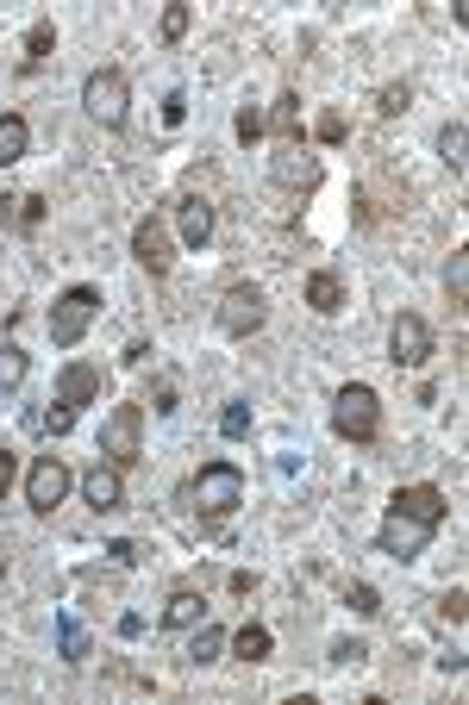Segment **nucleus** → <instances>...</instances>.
Masks as SVG:
<instances>
[{
  "label": "nucleus",
  "mask_w": 469,
  "mask_h": 705,
  "mask_svg": "<svg viewBox=\"0 0 469 705\" xmlns=\"http://www.w3.org/2000/svg\"><path fill=\"white\" fill-rule=\"evenodd\" d=\"M188 499H195L200 518H232L244 506V469L238 462H200L195 475H188Z\"/></svg>",
  "instance_id": "nucleus-2"
},
{
  "label": "nucleus",
  "mask_w": 469,
  "mask_h": 705,
  "mask_svg": "<svg viewBox=\"0 0 469 705\" xmlns=\"http://www.w3.org/2000/svg\"><path fill=\"white\" fill-rule=\"evenodd\" d=\"M275 188L313 194L319 188V156H307V144H282V151H275Z\"/></svg>",
  "instance_id": "nucleus-14"
},
{
  "label": "nucleus",
  "mask_w": 469,
  "mask_h": 705,
  "mask_svg": "<svg viewBox=\"0 0 469 705\" xmlns=\"http://www.w3.org/2000/svg\"><path fill=\"white\" fill-rule=\"evenodd\" d=\"M100 456L113 462L119 475L144 462V406L138 400H119L107 419H100Z\"/></svg>",
  "instance_id": "nucleus-5"
},
{
  "label": "nucleus",
  "mask_w": 469,
  "mask_h": 705,
  "mask_svg": "<svg viewBox=\"0 0 469 705\" xmlns=\"http://www.w3.org/2000/svg\"><path fill=\"white\" fill-rule=\"evenodd\" d=\"M69 425H76V412H69V406H51V412H32V431H44V438H63Z\"/></svg>",
  "instance_id": "nucleus-34"
},
{
  "label": "nucleus",
  "mask_w": 469,
  "mask_h": 705,
  "mask_svg": "<svg viewBox=\"0 0 469 705\" xmlns=\"http://www.w3.org/2000/svg\"><path fill=\"white\" fill-rule=\"evenodd\" d=\"M438 618H445V625L457 630V625H463V618H469V593H463V587H450L445 599H438Z\"/></svg>",
  "instance_id": "nucleus-35"
},
{
  "label": "nucleus",
  "mask_w": 469,
  "mask_h": 705,
  "mask_svg": "<svg viewBox=\"0 0 469 705\" xmlns=\"http://www.w3.org/2000/svg\"><path fill=\"white\" fill-rule=\"evenodd\" d=\"M301 300H307L319 319H338V312L351 306V294H345V275H338V268H313L307 282H301Z\"/></svg>",
  "instance_id": "nucleus-15"
},
{
  "label": "nucleus",
  "mask_w": 469,
  "mask_h": 705,
  "mask_svg": "<svg viewBox=\"0 0 469 705\" xmlns=\"http://www.w3.org/2000/svg\"><path fill=\"white\" fill-rule=\"evenodd\" d=\"M107 555H113V562H126V569H138V562H144V550H138V543H126V537H119Z\"/></svg>",
  "instance_id": "nucleus-40"
},
{
  "label": "nucleus",
  "mask_w": 469,
  "mask_h": 705,
  "mask_svg": "<svg viewBox=\"0 0 469 705\" xmlns=\"http://www.w3.org/2000/svg\"><path fill=\"white\" fill-rule=\"evenodd\" d=\"M214 200L207 194H182L176 200V244H188V250H207L214 244Z\"/></svg>",
  "instance_id": "nucleus-12"
},
{
  "label": "nucleus",
  "mask_w": 469,
  "mask_h": 705,
  "mask_svg": "<svg viewBox=\"0 0 469 705\" xmlns=\"http://www.w3.org/2000/svg\"><path fill=\"white\" fill-rule=\"evenodd\" d=\"M44 212H51V200H44V194H20V219H13V231H20V238H32V231L44 225Z\"/></svg>",
  "instance_id": "nucleus-31"
},
{
  "label": "nucleus",
  "mask_w": 469,
  "mask_h": 705,
  "mask_svg": "<svg viewBox=\"0 0 469 705\" xmlns=\"http://www.w3.org/2000/svg\"><path fill=\"white\" fill-rule=\"evenodd\" d=\"M438 163L450 169V181H463L469 175V125L463 119H450L445 132H438Z\"/></svg>",
  "instance_id": "nucleus-20"
},
{
  "label": "nucleus",
  "mask_w": 469,
  "mask_h": 705,
  "mask_svg": "<svg viewBox=\"0 0 469 705\" xmlns=\"http://www.w3.org/2000/svg\"><path fill=\"white\" fill-rule=\"evenodd\" d=\"M81 107H88V119L100 132H126V119H132V76L113 69V63H100L95 76L81 81Z\"/></svg>",
  "instance_id": "nucleus-3"
},
{
  "label": "nucleus",
  "mask_w": 469,
  "mask_h": 705,
  "mask_svg": "<svg viewBox=\"0 0 469 705\" xmlns=\"http://www.w3.org/2000/svg\"><path fill=\"white\" fill-rule=\"evenodd\" d=\"M188 25H195V7H188V0H170V7H163V20H156V38L182 44V38H188Z\"/></svg>",
  "instance_id": "nucleus-26"
},
{
  "label": "nucleus",
  "mask_w": 469,
  "mask_h": 705,
  "mask_svg": "<svg viewBox=\"0 0 469 705\" xmlns=\"http://www.w3.org/2000/svg\"><path fill=\"white\" fill-rule=\"evenodd\" d=\"M407 107H413V81H389V88L375 95V113L382 119H401Z\"/></svg>",
  "instance_id": "nucleus-30"
},
{
  "label": "nucleus",
  "mask_w": 469,
  "mask_h": 705,
  "mask_svg": "<svg viewBox=\"0 0 469 705\" xmlns=\"http://www.w3.org/2000/svg\"><path fill=\"white\" fill-rule=\"evenodd\" d=\"M432 350H438L432 324L419 319V312H394V324H389V363L394 368H426Z\"/></svg>",
  "instance_id": "nucleus-10"
},
{
  "label": "nucleus",
  "mask_w": 469,
  "mask_h": 705,
  "mask_svg": "<svg viewBox=\"0 0 469 705\" xmlns=\"http://www.w3.org/2000/svg\"><path fill=\"white\" fill-rule=\"evenodd\" d=\"M151 412H156V419H170V412H176V382H156L151 387Z\"/></svg>",
  "instance_id": "nucleus-36"
},
{
  "label": "nucleus",
  "mask_w": 469,
  "mask_h": 705,
  "mask_svg": "<svg viewBox=\"0 0 469 705\" xmlns=\"http://www.w3.org/2000/svg\"><path fill=\"white\" fill-rule=\"evenodd\" d=\"M57 649H63V662H69V668L88 662V630H81L76 618H69V612L57 618Z\"/></svg>",
  "instance_id": "nucleus-28"
},
{
  "label": "nucleus",
  "mask_w": 469,
  "mask_h": 705,
  "mask_svg": "<svg viewBox=\"0 0 469 705\" xmlns=\"http://www.w3.org/2000/svg\"><path fill=\"white\" fill-rule=\"evenodd\" d=\"M332 431L345 443H375L382 438V394L370 382H345L332 394Z\"/></svg>",
  "instance_id": "nucleus-4"
},
{
  "label": "nucleus",
  "mask_w": 469,
  "mask_h": 705,
  "mask_svg": "<svg viewBox=\"0 0 469 705\" xmlns=\"http://www.w3.org/2000/svg\"><path fill=\"white\" fill-rule=\"evenodd\" d=\"M313 137H319V144H345V137H351V119L338 113V107H326V113L313 119Z\"/></svg>",
  "instance_id": "nucleus-32"
},
{
  "label": "nucleus",
  "mask_w": 469,
  "mask_h": 705,
  "mask_svg": "<svg viewBox=\"0 0 469 705\" xmlns=\"http://www.w3.org/2000/svg\"><path fill=\"white\" fill-rule=\"evenodd\" d=\"M263 119H270L275 144H301V88H282V95H275V107Z\"/></svg>",
  "instance_id": "nucleus-19"
},
{
  "label": "nucleus",
  "mask_w": 469,
  "mask_h": 705,
  "mask_svg": "<svg viewBox=\"0 0 469 705\" xmlns=\"http://www.w3.org/2000/svg\"><path fill=\"white\" fill-rule=\"evenodd\" d=\"M251 400H226V412H219V438H226V443H244V438H251Z\"/></svg>",
  "instance_id": "nucleus-27"
},
{
  "label": "nucleus",
  "mask_w": 469,
  "mask_h": 705,
  "mask_svg": "<svg viewBox=\"0 0 469 705\" xmlns=\"http://www.w3.org/2000/svg\"><path fill=\"white\" fill-rule=\"evenodd\" d=\"M132 256H138V268H144L151 282H163V275L176 268V225H170V212L163 207H151L132 225Z\"/></svg>",
  "instance_id": "nucleus-7"
},
{
  "label": "nucleus",
  "mask_w": 469,
  "mask_h": 705,
  "mask_svg": "<svg viewBox=\"0 0 469 705\" xmlns=\"http://www.w3.org/2000/svg\"><path fill=\"white\" fill-rule=\"evenodd\" d=\"M226 637H232L226 625H214V618H200V625L188 630V668H214L219 656H226Z\"/></svg>",
  "instance_id": "nucleus-18"
},
{
  "label": "nucleus",
  "mask_w": 469,
  "mask_h": 705,
  "mask_svg": "<svg viewBox=\"0 0 469 705\" xmlns=\"http://www.w3.org/2000/svg\"><path fill=\"white\" fill-rule=\"evenodd\" d=\"M445 300L457 306V312L469 306V244L450 250V263H445Z\"/></svg>",
  "instance_id": "nucleus-22"
},
{
  "label": "nucleus",
  "mask_w": 469,
  "mask_h": 705,
  "mask_svg": "<svg viewBox=\"0 0 469 705\" xmlns=\"http://www.w3.org/2000/svg\"><path fill=\"white\" fill-rule=\"evenodd\" d=\"M214 319H219L226 338H257V331L270 324V294H263L257 282H232L226 294H219Z\"/></svg>",
  "instance_id": "nucleus-8"
},
{
  "label": "nucleus",
  "mask_w": 469,
  "mask_h": 705,
  "mask_svg": "<svg viewBox=\"0 0 469 705\" xmlns=\"http://www.w3.org/2000/svg\"><path fill=\"white\" fill-rule=\"evenodd\" d=\"M69 487H76V475H69V462L63 456H39L32 469H25V506L39 518H51L69 499Z\"/></svg>",
  "instance_id": "nucleus-9"
},
{
  "label": "nucleus",
  "mask_w": 469,
  "mask_h": 705,
  "mask_svg": "<svg viewBox=\"0 0 469 705\" xmlns=\"http://www.w3.org/2000/svg\"><path fill=\"white\" fill-rule=\"evenodd\" d=\"M13 219H20V194H0V231H13Z\"/></svg>",
  "instance_id": "nucleus-41"
},
{
  "label": "nucleus",
  "mask_w": 469,
  "mask_h": 705,
  "mask_svg": "<svg viewBox=\"0 0 469 705\" xmlns=\"http://www.w3.org/2000/svg\"><path fill=\"white\" fill-rule=\"evenodd\" d=\"M81 499H88L95 513H119V506H126V475H119L107 456H95L88 475H81Z\"/></svg>",
  "instance_id": "nucleus-13"
},
{
  "label": "nucleus",
  "mask_w": 469,
  "mask_h": 705,
  "mask_svg": "<svg viewBox=\"0 0 469 705\" xmlns=\"http://www.w3.org/2000/svg\"><path fill=\"white\" fill-rule=\"evenodd\" d=\"M445 518H450L445 487H432V481H407V487H394L389 513H382V525H375V550L389 555V562H419Z\"/></svg>",
  "instance_id": "nucleus-1"
},
{
  "label": "nucleus",
  "mask_w": 469,
  "mask_h": 705,
  "mask_svg": "<svg viewBox=\"0 0 469 705\" xmlns=\"http://www.w3.org/2000/svg\"><path fill=\"white\" fill-rule=\"evenodd\" d=\"M25 375H32V356H25L20 343H0V394H20Z\"/></svg>",
  "instance_id": "nucleus-24"
},
{
  "label": "nucleus",
  "mask_w": 469,
  "mask_h": 705,
  "mask_svg": "<svg viewBox=\"0 0 469 705\" xmlns=\"http://www.w3.org/2000/svg\"><path fill=\"white\" fill-rule=\"evenodd\" d=\"M100 394H107V368L100 363H63L57 368V406L81 412V406H100Z\"/></svg>",
  "instance_id": "nucleus-11"
},
{
  "label": "nucleus",
  "mask_w": 469,
  "mask_h": 705,
  "mask_svg": "<svg viewBox=\"0 0 469 705\" xmlns=\"http://www.w3.org/2000/svg\"><path fill=\"white\" fill-rule=\"evenodd\" d=\"M345 606H351L357 618H382V593H375V581H351V587H345Z\"/></svg>",
  "instance_id": "nucleus-29"
},
{
  "label": "nucleus",
  "mask_w": 469,
  "mask_h": 705,
  "mask_svg": "<svg viewBox=\"0 0 469 705\" xmlns=\"http://www.w3.org/2000/svg\"><path fill=\"white\" fill-rule=\"evenodd\" d=\"M151 356H156L151 343H144V338H132V343H126V356H119V363H126V368H144Z\"/></svg>",
  "instance_id": "nucleus-39"
},
{
  "label": "nucleus",
  "mask_w": 469,
  "mask_h": 705,
  "mask_svg": "<svg viewBox=\"0 0 469 705\" xmlns=\"http://www.w3.org/2000/svg\"><path fill=\"white\" fill-rule=\"evenodd\" d=\"M182 119H188V95L170 88V95H163V125H182Z\"/></svg>",
  "instance_id": "nucleus-38"
},
{
  "label": "nucleus",
  "mask_w": 469,
  "mask_h": 705,
  "mask_svg": "<svg viewBox=\"0 0 469 705\" xmlns=\"http://www.w3.org/2000/svg\"><path fill=\"white\" fill-rule=\"evenodd\" d=\"M226 649H232L244 668H257V662H270L275 656V630L270 625H238L232 637H226Z\"/></svg>",
  "instance_id": "nucleus-17"
},
{
  "label": "nucleus",
  "mask_w": 469,
  "mask_h": 705,
  "mask_svg": "<svg viewBox=\"0 0 469 705\" xmlns=\"http://www.w3.org/2000/svg\"><path fill=\"white\" fill-rule=\"evenodd\" d=\"M25 151H32V125H25V113H0V169L25 163Z\"/></svg>",
  "instance_id": "nucleus-21"
},
{
  "label": "nucleus",
  "mask_w": 469,
  "mask_h": 705,
  "mask_svg": "<svg viewBox=\"0 0 469 705\" xmlns=\"http://www.w3.org/2000/svg\"><path fill=\"white\" fill-rule=\"evenodd\" d=\"M51 57H57V25H32V32H25V63L20 69L25 76H39Z\"/></svg>",
  "instance_id": "nucleus-23"
},
{
  "label": "nucleus",
  "mask_w": 469,
  "mask_h": 705,
  "mask_svg": "<svg viewBox=\"0 0 469 705\" xmlns=\"http://www.w3.org/2000/svg\"><path fill=\"white\" fill-rule=\"evenodd\" d=\"M232 137L244 144V151L270 137V119H263V107H257V100H244V107H238V119H232Z\"/></svg>",
  "instance_id": "nucleus-25"
},
{
  "label": "nucleus",
  "mask_w": 469,
  "mask_h": 705,
  "mask_svg": "<svg viewBox=\"0 0 469 705\" xmlns=\"http://www.w3.org/2000/svg\"><path fill=\"white\" fill-rule=\"evenodd\" d=\"M326 662H332V668H357V662H370V643H363V637H338V643L326 649Z\"/></svg>",
  "instance_id": "nucleus-33"
},
{
  "label": "nucleus",
  "mask_w": 469,
  "mask_h": 705,
  "mask_svg": "<svg viewBox=\"0 0 469 705\" xmlns=\"http://www.w3.org/2000/svg\"><path fill=\"white\" fill-rule=\"evenodd\" d=\"M95 319H100V287L76 282V287H63L57 300H51V319L44 324H51V343H57V350H76Z\"/></svg>",
  "instance_id": "nucleus-6"
},
{
  "label": "nucleus",
  "mask_w": 469,
  "mask_h": 705,
  "mask_svg": "<svg viewBox=\"0 0 469 705\" xmlns=\"http://www.w3.org/2000/svg\"><path fill=\"white\" fill-rule=\"evenodd\" d=\"M13 481H20V456H13V450L0 443V499L13 494Z\"/></svg>",
  "instance_id": "nucleus-37"
},
{
  "label": "nucleus",
  "mask_w": 469,
  "mask_h": 705,
  "mask_svg": "<svg viewBox=\"0 0 469 705\" xmlns=\"http://www.w3.org/2000/svg\"><path fill=\"white\" fill-rule=\"evenodd\" d=\"M200 618H207V593H200V587H170V599H163V618H156V625H163V630H195Z\"/></svg>",
  "instance_id": "nucleus-16"
}]
</instances>
